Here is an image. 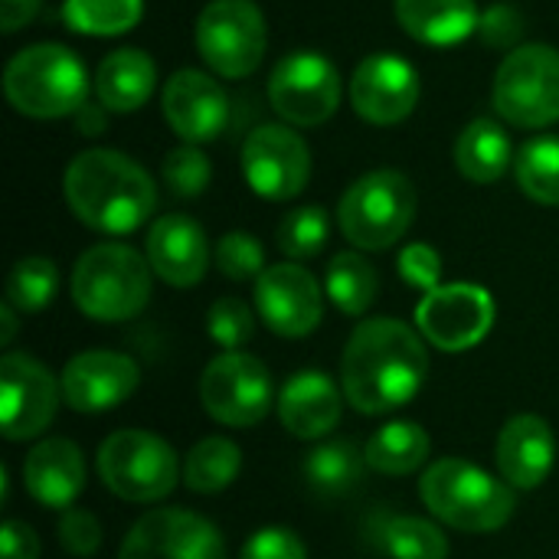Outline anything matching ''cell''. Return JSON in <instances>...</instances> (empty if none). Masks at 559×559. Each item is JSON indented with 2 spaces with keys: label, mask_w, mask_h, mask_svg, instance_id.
Segmentation results:
<instances>
[{
  "label": "cell",
  "mask_w": 559,
  "mask_h": 559,
  "mask_svg": "<svg viewBox=\"0 0 559 559\" xmlns=\"http://www.w3.org/2000/svg\"><path fill=\"white\" fill-rule=\"evenodd\" d=\"M141 383V370L128 354L85 350L72 357L59 377L62 400L75 413H105L121 406Z\"/></svg>",
  "instance_id": "ac0fdd59"
},
{
  "label": "cell",
  "mask_w": 559,
  "mask_h": 559,
  "mask_svg": "<svg viewBox=\"0 0 559 559\" xmlns=\"http://www.w3.org/2000/svg\"><path fill=\"white\" fill-rule=\"evenodd\" d=\"M160 174L174 197H200L210 187L213 167H210V157L197 144H180L164 157Z\"/></svg>",
  "instance_id": "d590c367"
},
{
  "label": "cell",
  "mask_w": 559,
  "mask_h": 559,
  "mask_svg": "<svg viewBox=\"0 0 559 559\" xmlns=\"http://www.w3.org/2000/svg\"><path fill=\"white\" fill-rule=\"evenodd\" d=\"M39 7L43 0H0V29L3 33L23 29L39 13Z\"/></svg>",
  "instance_id": "ee69618b"
},
{
  "label": "cell",
  "mask_w": 559,
  "mask_h": 559,
  "mask_svg": "<svg viewBox=\"0 0 559 559\" xmlns=\"http://www.w3.org/2000/svg\"><path fill=\"white\" fill-rule=\"evenodd\" d=\"M13 334H16V308L10 301H3L0 305V344L10 347Z\"/></svg>",
  "instance_id": "bcb514c9"
},
{
  "label": "cell",
  "mask_w": 559,
  "mask_h": 559,
  "mask_svg": "<svg viewBox=\"0 0 559 559\" xmlns=\"http://www.w3.org/2000/svg\"><path fill=\"white\" fill-rule=\"evenodd\" d=\"M265 13L252 0H210L197 16L200 59L223 79H246L265 56Z\"/></svg>",
  "instance_id": "9c48e42d"
},
{
  "label": "cell",
  "mask_w": 559,
  "mask_h": 559,
  "mask_svg": "<svg viewBox=\"0 0 559 559\" xmlns=\"http://www.w3.org/2000/svg\"><path fill=\"white\" fill-rule=\"evenodd\" d=\"M380 544L393 559H449L445 534L423 518H386Z\"/></svg>",
  "instance_id": "d6a6232c"
},
{
  "label": "cell",
  "mask_w": 559,
  "mask_h": 559,
  "mask_svg": "<svg viewBox=\"0 0 559 559\" xmlns=\"http://www.w3.org/2000/svg\"><path fill=\"white\" fill-rule=\"evenodd\" d=\"M341 386L324 370H298L278 393V419L298 439H321L341 423Z\"/></svg>",
  "instance_id": "603a6c76"
},
{
  "label": "cell",
  "mask_w": 559,
  "mask_h": 559,
  "mask_svg": "<svg viewBox=\"0 0 559 559\" xmlns=\"http://www.w3.org/2000/svg\"><path fill=\"white\" fill-rule=\"evenodd\" d=\"M242 174L265 200H292L308 187L311 151L288 124H259L242 144Z\"/></svg>",
  "instance_id": "4fadbf2b"
},
{
  "label": "cell",
  "mask_w": 559,
  "mask_h": 559,
  "mask_svg": "<svg viewBox=\"0 0 559 559\" xmlns=\"http://www.w3.org/2000/svg\"><path fill=\"white\" fill-rule=\"evenodd\" d=\"M147 262L174 288H193L210 265V242L197 219L183 213L160 216L147 233Z\"/></svg>",
  "instance_id": "ffe728a7"
},
{
  "label": "cell",
  "mask_w": 559,
  "mask_h": 559,
  "mask_svg": "<svg viewBox=\"0 0 559 559\" xmlns=\"http://www.w3.org/2000/svg\"><path fill=\"white\" fill-rule=\"evenodd\" d=\"M95 468L111 495L134 504H154L167 498L180 481L177 452L160 436L144 429L111 432L98 445Z\"/></svg>",
  "instance_id": "52a82bcc"
},
{
  "label": "cell",
  "mask_w": 559,
  "mask_h": 559,
  "mask_svg": "<svg viewBox=\"0 0 559 559\" xmlns=\"http://www.w3.org/2000/svg\"><path fill=\"white\" fill-rule=\"evenodd\" d=\"M62 386L29 354H3L0 360V423L10 442L36 439L56 419Z\"/></svg>",
  "instance_id": "9a60e30c"
},
{
  "label": "cell",
  "mask_w": 559,
  "mask_h": 559,
  "mask_svg": "<svg viewBox=\"0 0 559 559\" xmlns=\"http://www.w3.org/2000/svg\"><path fill=\"white\" fill-rule=\"evenodd\" d=\"M380 278L377 269L360 252H337L328 265V298L334 308H341L350 318L367 314V308L377 301Z\"/></svg>",
  "instance_id": "f1b7e54d"
},
{
  "label": "cell",
  "mask_w": 559,
  "mask_h": 559,
  "mask_svg": "<svg viewBox=\"0 0 559 559\" xmlns=\"http://www.w3.org/2000/svg\"><path fill=\"white\" fill-rule=\"evenodd\" d=\"M269 102L285 118V124H324L341 105V75L321 52H292L269 75Z\"/></svg>",
  "instance_id": "8fae6325"
},
{
  "label": "cell",
  "mask_w": 559,
  "mask_h": 559,
  "mask_svg": "<svg viewBox=\"0 0 559 559\" xmlns=\"http://www.w3.org/2000/svg\"><path fill=\"white\" fill-rule=\"evenodd\" d=\"M151 262L124 246L102 242L79 255L72 269V301L92 321H131L144 311L151 298Z\"/></svg>",
  "instance_id": "277c9868"
},
{
  "label": "cell",
  "mask_w": 559,
  "mask_h": 559,
  "mask_svg": "<svg viewBox=\"0 0 559 559\" xmlns=\"http://www.w3.org/2000/svg\"><path fill=\"white\" fill-rule=\"evenodd\" d=\"M105 105H92V102H85L79 111H75V121H79V128L85 131V134H98L102 128H105Z\"/></svg>",
  "instance_id": "f6af8a7d"
},
{
  "label": "cell",
  "mask_w": 559,
  "mask_h": 559,
  "mask_svg": "<svg viewBox=\"0 0 559 559\" xmlns=\"http://www.w3.org/2000/svg\"><path fill=\"white\" fill-rule=\"evenodd\" d=\"M478 29H481V36H485L488 46L508 49V46H514L518 36H521V16H518L514 7L501 3V7H491V10L481 16V26H478Z\"/></svg>",
  "instance_id": "b9f144b4"
},
{
  "label": "cell",
  "mask_w": 559,
  "mask_h": 559,
  "mask_svg": "<svg viewBox=\"0 0 559 559\" xmlns=\"http://www.w3.org/2000/svg\"><path fill=\"white\" fill-rule=\"evenodd\" d=\"M400 26L426 46H455L478 26L475 0H393Z\"/></svg>",
  "instance_id": "d4e9b609"
},
{
  "label": "cell",
  "mask_w": 559,
  "mask_h": 559,
  "mask_svg": "<svg viewBox=\"0 0 559 559\" xmlns=\"http://www.w3.org/2000/svg\"><path fill=\"white\" fill-rule=\"evenodd\" d=\"M491 102L514 128H547L559 121V49L544 43L514 46L498 72Z\"/></svg>",
  "instance_id": "ba28073f"
},
{
  "label": "cell",
  "mask_w": 559,
  "mask_h": 559,
  "mask_svg": "<svg viewBox=\"0 0 559 559\" xmlns=\"http://www.w3.org/2000/svg\"><path fill=\"white\" fill-rule=\"evenodd\" d=\"M521 190L544 206H559V138H534L514 154Z\"/></svg>",
  "instance_id": "1f68e13d"
},
{
  "label": "cell",
  "mask_w": 559,
  "mask_h": 559,
  "mask_svg": "<svg viewBox=\"0 0 559 559\" xmlns=\"http://www.w3.org/2000/svg\"><path fill=\"white\" fill-rule=\"evenodd\" d=\"M429 354L423 337L396 318L364 321L341 357L344 400L364 416L406 406L426 383Z\"/></svg>",
  "instance_id": "6da1fadb"
},
{
  "label": "cell",
  "mask_w": 559,
  "mask_h": 559,
  "mask_svg": "<svg viewBox=\"0 0 559 559\" xmlns=\"http://www.w3.org/2000/svg\"><path fill=\"white\" fill-rule=\"evenodd\" d=\"M239 468H242L239 445L223 436H210L190 449L183 462V485L197 495H219L236 481Z\"/></svg>",
  "instance_id": "83f0119b"
},
{
  "label": "cell",
  "mask_w": 559,
  "mask_h": 559,
  "mask_svg": "<svg viewBox=\"0 0 559 559\" xmlns=\"http://www.w3.org/2000/svg\"><path fill=\"white\" fill-rule=\"evenodd\" d=\"M416 187L406 174L370 170L341 197L337 223L350 246L383 252L409 233L416 219Z\"/></svg>",
  "instance_id": "8992f818"
},
{
  "label": "cell",
  "mask_w": 559,
  "mask_h": 559,
  "mask_svg": "<svg viewBox=\"0 0 559 559\" xmlns=\"http://www.w3.org/2000/svg\"><path fill=\"white\" fill-rule=\"evenodd\" d=\"M416 102H419V75L403 56L393 52L367 56L350 75V105L364 121L377 128L406 121Z\"/></svg>",
  "instance_id": "e0dca14e"
},
{
  "label": "cell",
  "mask_w": 559,
  "mask_h": 559,
  "mask_svg": "<svg viewBox=\"0 0 559 559\" xmlns=\"http://www.w3.org/2000/svg\"><path fill=\"white\" fill-rule=\"evenodd\" d=\"M118 559H226L219 531L183 508H157L134 521Z\"/></svg>",
  "instance_id": "5bb4252c"
},
{
  "label": "cell",
  "mask_w": 559,
  "mask_h": 559,
  "mask_svg": "<svg viewBox=\"0 0 559 559\" xmlns=\"http://www.w3.org/2000/svg\"><path fill=\"white\" fill-rule=\"evenodd\" d=\"M157 85V66L144 49H115L98 62L95 72V98L108 111L128 115L151 102Z\"/></svg>",
  "instance_id": "cb8c5ba5"
},
{
  "label": "cell",
  "mask_w": 559,
  "mask_h": 559,
  "mask_svg": "<svg viewBox=\"0 0 559 559\" xmlns=\"http://www.w3.org/2000/svg\"><path fill=\"white\" fill-rule=\"evenodd\" d=\"M328 213L321 206H298L278 223V249L288 259H311L328 242Z\"/></svg>",
  "instance_id": "e575fe53"
},
{
  "label": "cell",
  "mask_w": 559,
  "mask_h": 559,
  "mask_svg": "<svg viewBox=\"0 0 559 559\" xmlns=\"http://www.w3.org/2000/svg\"><path fill=\"white\" fill-rule=\"evenodd\" d=\"M23 485L36 504L69 511L85 488L82 449L69 439L39 442L23 462Z\"/></svg>",
  "instance_id": "7402d4cb"
},
{
  "label": "cell",
  "mask_w": 559,
  "mask_h": 559,
  "mask_svg": "<svg viewBox=\"0 0 559 559\" xmlns=\"http://www.w3.org/2000/svg\"><path fill=\"white\" fill-rule=\"evenodd\" d=\"M164 118L183 144H203L223 134L229 121V98L216 79L200 69H180L160 92Z\"/></svg>",
  "instance_id": "d6986e66"
},
{
  "label": "cell",
  "mask_w": 559,
  "mask_h": 559,
  "mask_svg": "<svg viewBox=\"0 0 559 559\" xmlns=\"http://www.w3.org/2000/svg\"><path fill=\"white\" fill-rule=\"evenodd\" d=\"M0 550L3 559H39V537L23 521H7L0 531Z\"/></svg>",
  "instance_id": "7bdbcfd3"
},
{
  "label": "cell",
  "mask_w": 559,
  "mask_h": 559,
  "mask_svg": "<svg viewBox=\"0 0 559 559\" xmlns=\"http://www.w3.org/2000/svg\"><path fill=\"white\" fill-rule=\"evenodd\" d=\"M3 92L26 118H66L85 105L88 75L72 49L59 43H36L7 62Z\"/></svg>",
  "instance_id": "5b68a950"
},
{
  "label": "cell",
  "mask_w": 559,
  "mask_h": 559,
  "mask_svg": "<svg viewBox=\"0 0 559 559\" xmlns=\"http://www.w3.org/2000/svg\"><path fill=\"white\" fill-rule=\"evenodd\" d=\"M364 465L367 459L350 439H334L308 452L305 478L321 495H347L350 488H357Z\"/></svg>",
  "instance_id": "f546056e"
},
{
  "label": "cell",
  "mask_w": 559,
  "mask_h": 559,
  "mask_svg": "<svg viewBox=\"0 0 559 559\" xmlns=\"http://www.w3.org/2000/svg\"><path fill=\"white\" fill-rule=\"evenodd\" d=\"M419 495L429 514L465 534L501 531L518 508L514 488L508 481H498L465 459H442L429 465L419 481Z\"/></svg>",
  "instance_id": "3957f363"
},
{
  "label": "cell",
  "mask_w": 559,
  "mask_h": 559,
  "mask_svg": "<svg viewBox=\"0 0 559 559\" xmlns=\"http://www.w3.org/2000/svg\"><path fill=\"white\" fill-rule=\"evenodd\" d=\"M200 403L216 423L252 429L272 409V377L252 354L223 350L200 377Z\"/></svg>",
  "instance_id": "30bf717a"
},
{
  "label": "cell",
  "mask_w": 559,
  "mask_h": 559,
  "mask_svg": "<svg viewBox=\"0 0 559 559\" xmlns=\"http://www.w3.org/2000/svg\"><path fill=\"white\" fill-rule=\"evenodd\" d=\"M416 324L432 347L445 354H462L488 337L495 324V298L472 282L439 285L419 301Z\"/></svg>",
  "instance_id": "7c38bea8"
},
{
  "label": "cell",
  "mask_w": 559,
  "mask_h": 559,
  "mask_svg": "<svg viewBox=\"0 0 559 559\" xmlns=\"http://www.w3.org/2000/svg\"><path fill=\"white\" fill-rule=\"evenodd\" d=\"M59 544L69 557H95L102 547V527L95 521V514L82 511V508H69L59 518Z\"/></svg>",
  "instance_id": "f35d334b"
},
{
  "label": "cell",
  "mask_w": 559,
  "mask_h": 559,
  "mask_svg": "<svg viewBox=\"0 0 559 559\" xmlns=\"http://www.w3.org/2000/svg\"><path fill=\"white\" fill-rule=\"evenodd\" d=\"M56 288H59V272H56V262L43 259V255H29V259H20L13 269H10V278H7V301L16 308V311H43L52 298H56Z\"/></svg>",
  "instance_id": "836d02e7"
},
{
  "label": "cell",
  "mask_w": 559,
  "mask_h": 559,
  "mask_svg": "<svg viewBox=\"0 0 559 559\" xmlns=\"http://www.w3.org/2000/svg\"><path fill=\"white\" fill-rule=\"evenodd\" d=\"M554 459H557L554 429L534 413L514 416L501 429L498 445H495V462H498L501 478L521 491L540 488L547 475L554 472Z\"/></svg>",
  "instance_id": "44dd1931"
},
{
  "label": "cell",
  "mask_w": 559,
  "mask_h": 559,
  "mask_svg": "<svg viewBox=\"0 0 559 559\" xmlns=\"http://www.w3.org/2000/svg\"><path fill=\"white\" fill-rule=\"evenodd\" d=\"M511 160H514V151H511L504 128H498V121L478 118V121L465 124V131L455 141V164H459L462 177L472 183L501 180L504 170L511 167Z\"/></svg>",
  "instance_id": "484cf974"
},
{
  "label": "cell",
  "mask_w": 559,
  "mask_h": 559,
  "mask_svg": "<svg viewBox=\"0 0 559 559\" xmlns=\"http://www.w3.org/2000/svg\"><path fill=\"white\" fill-rule=\"evenodd\" d=\"M206 331L210 337L223 347V350H239L242 344L252 341L255 334V318L249 311L246 301L226 295V298H216L206 311Z\"/></svg>",
  "instance_id": "8d00e7d4"
},
{
  "label": "cell",
  "mask_w": 559,
  "mask_h": 559,
  "mask_svg": "<svg viewBox=\"0 0 559 559\" xmlns=\"http://www.w3.org/2000/svg\"><path fill=\"white\" fill-rule=\"evenodd\" d=\"M66 203L95 233L124 236L144 226L157 206L151 174L121 151L92 147L66 167Z\"/></svg>",
  "instance_id": "7a4b0ae2"
},
{
  "label": "cell",
  "mask_w": 559,
  "mask_h": 559,
  "mask_svg": "<svg viewBox=\"0 0 559 559\" xmlns=\"http://www.w3.org/2000/svg\"><path fill=\"white\" fill-rule=\"evenodd\" d=\"M400 275L403 282H409L413 288H423L426 295L439 288L442 278V259L432 246L426 242H413L400 252Z\"/></svg>",
  "instance_id": "60d3db41"
},
{
  "label": "cell",
  "mask_w": 559,
  "mask_h": 559,
  "mask_svg": "<svg viewBox=\"0 0 559 559\" xmlns=\"http://www.w3.org/2000/svg\"><path fill=\"white\" fill-rule=\"evenodd\" d=\"M144 16V0H66L62 23L85 36H121Z\"/></svg>",
  "instance_id": "4dcf8cb0"
},
{
  "label": "cell",
  "mask_w": 559,
  "mask_h": 559,
  "mask_svg": "<svg viewBox=\"0 0 559 559\" xmlns=\"http://www.w3.org/2000/svg\"><path fill=\"white\" fill-rule=\"evenodd\" d=\"M239 559H308L305 544L298 540L295 531L288 527H265V531H255Z\"/></svg>",
  "instance_id": "ab89813d"
},
{
  "label": "cell",
  "mask_w": 559,
  "mask_h": 559,
  "mask_svg": "<svg viewBox=\"0 0 559 559\" xmlns=\"http://www.w3.org/2000/svg\"><path fill=\"white\" fill-rule=\"evenodd\" d=\"M255 308L265 328L278 337H305L321 324L324 298L318 278L308 269L278 262L255 278Z\"/></svg>",
  "instance_id": "2e32d148"
},
{
  "label": "cell",
  "mask_w": 559,
  "mask_h": 559,
  "mask_svg": "<svg viewBox=\"0 0 559 559\" xmlns=\"http://www.w3.org/2000/svg\"><path fill=\"white\" fill-rule=\"evenodd\" d=\"M429 449L432 442L419 423H386L370 436L364 459L380 475H413L426 465Z\"/></svg>",
  "instance_id": "4316f807"
},
{
  "label": "cell",
  "mask_w": 559,
  "mask_h": 559,
  "mask_svg": "<svg viewBox=\"0 0 559 559\" xmlns=\"http://www.w3.org/2000/svg\"><path fill=\"white\" fill-rule=\"evenodd\" d=\"M216 269L233 282H249L265 272V249L249 233H226L216 242Z\"/></svg>",
  "instance_id": "74e56055"
}]
</instances>
